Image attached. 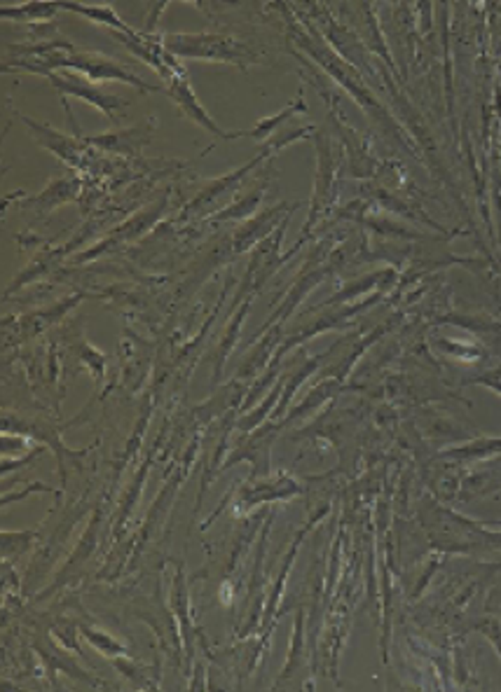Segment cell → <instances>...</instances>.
Returning <instances> with one entry per match:
<instances>
[{"label":"cell","instance_id":"cell-1","mask_svg":"<svg viewBox=\"0 0 501 692\" xmlns=\"http://www.w3.org/2000/svg\"><path fill=\"white\" fill-rule=\"evenodd\" d=\"M63 7H70V10H75V12H80V14H87V17H94V19H99V21H106V24L118 26L120 31L132 33V28H129L127 24H122V21L113 14L111 7H85V5H75V3L63 5Z\"/></svg>","mask_w":501,"mask_h":692}]
</instances>
